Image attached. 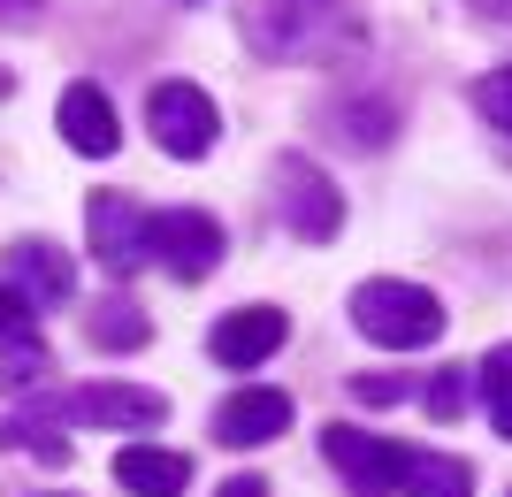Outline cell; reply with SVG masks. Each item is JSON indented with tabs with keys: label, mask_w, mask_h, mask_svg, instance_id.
I'll list each match as a JSON object with an SVG mask.
<instances>
[{
	"label": "cell",
	"mask_w": 512,
	"mask_h": 497,
	"mask_svg": "<svg viewBox=\"0 0 512 497\" xmlns=\"http://www.w3.org/2000/svg\"><path fill=\"white\" fill-rule=\"evenodd\" d=\"M283 337H291V322H283V306H237V314H222V322H214V360H222V368H260V360H268V352L283 345Z\"/></svg>",
	"instance_id": "cell-10"
},
{
	"label": "cell",
	"mask_w": 512,
	"mask_h": 497,
	"mask_svg": "<svg viewBox=\"0 0 512 497\" xmlns=\"http://www.w3.org/2000/svg\"><path fill=\"white\" fill-rule=\"evenodd\" d=\"M146 123H153V146L176 153V161H199V153H214V138H222V108H214L199 85H184V77L146 92Z\"/></svg>",
	"instance_id": "cell-4"
},
{
	"label": "cell",
	"mask_w": 512,
	"mask_h": 497,
	"mask_svg": "<svg viewBox=\"0 0 512 497\" xmlns=\"http://www.w3.org/2000/svg\"><path fill=\"white\" fill-rule=\"evenodd\" d=\"M69 421H92V429H161L169 421V398L146 383H85L62 398Z\"/></svg>",
	"instance_id": "cell-8"
},
{
	"label": "cell",
	"mask_w": 512,
	"mask_h": 497,
	"mask_svg": "<svg viewBox=\"0 0 512 497\" xmlns=\"http://www.w3.org/2000/svg\"><path fill=\"white\" fill-rule=\"evenodd\" d=\"M321 459L344 475V490L352 497H390L398 482H406V444L398 436H367V429H344V421H329L321 429Z\"/></svg>",
	"instance_id": "cell-5"
},
{
	"label": "cell",
	"mask_w": 512,
	"mask_h": 497,
	"mask_svg": "<svg viewBox=\"0 0 512 497\" xmlns=\"http://www.w3.org/2000/svg\"><path fill=\"white\" fill-rule=\"evenodd\" d=\"M39 16V0H0V23H31Z\"/></svg>",
	"instance_id": "cell-24"
},
{
	"label": "cell",
	"mask_w": 512,
	"mask_h": 497,
	"mask_svg": "<svg viewBox=\"0 0 512 497\" xmlns=\"http://www.w3.org/2000/svg\"><path fill=\"white\" fill-rule=\"evenodd\" d=\"M291 429V398L283 390H237V398H222L214 406V444H230V452H253V444H276V436Z\"/></svg>",
	"instance_id": "cell-9"
},
{
	"label": "cell",
	"mask_w": 512,
	"mask_h": 497,
	"mask_svg": "<svg viewBox=\"0 0 512 497\" xmlns=\"http://www.w3.org/2000/svg\"><path fill=\"white\" fill-rule=\"evenodd\" d=\"M115 482H123L130 497H184L192 459H184V452H161V444H123V452H115Z\"/></svg>",
	"instance_id": "cell-13"
},
{
	"label": "cell",
	"mask_w": 512,
	"mask_h": 497,
	"mask_svg": "<svg viewBox=\"0 0 512 497\" xmlns=\"http://www.w3.org/2000/svg\"><path fill=\"white\" fill-rule=\"evenodd\" d=\"M474 108H482V115H490V123L512 138V69H490V77L474 85Z\"/></svg>",
	"instance_id": "cell-20"
},
{
	"label": "cell",
	"mask_w": 512,
	"mask_h": 497,
	"mask_svg": "<svg viewBox=\"0 0 512 497\" xmlns=\"http://www.w3.org/2000/svg\"><path fill=\"white\" fill-rule=\"evenodd\" d=\"M237 31L268 62H329L337 46L360 39V23H352L344 0H253L237 16Z\"/></svg>",
	"instance_id": "cell-1"
},
{
	"label": "cell",
	"mask_w": 512,
	"mask_h": 497,
	"mask_svg": "<svg viewBox=\"0 0 512 497\" xmlns=\"http://www.w3.org/2000/svg\"><path fill=\"white\" fill-rule=\"evenodd\" d=\"M276 222L306 245H329L344 230V199L337 184L306 161V153H276Z\"/></svg>",
	"instance_id": "cell-3"
},
{
	"label": "cell",
	"mask_w": 512,
	"mask_h": 497,
	"mask_svg": "<svg viewBox=\"0 0 512 497\" xmlns=\"http://www.w3.org/2000/svg\"><path fill=\"white\" fill-rule=\"evenodd\" d=\"M85 337H92L100 352H138V345L153 337V314H138L130 299H100V306L85 314Z\"/></svg>",
	"instance_id": "cell-14"
},
{
	"label": "cell",
	"mask_w": 512,
	"mask_h": 497,
	"mask_svg": "<svg viewBox=\"0 0 512 497\" xmlns=\"http://www.w3.org/2000/svg\"><path fill=\"white\" fill-rule=\"evenodd\" d=\"M352 329L367 345H390V352H421L444 337V299L428 283H398V276H375L352 291Z\"/></svg>",
	"instance_id": "cell-2"
},
{
	"label": "cell",
	"mask_w": 512,
	"mask_h": 497,
	"mask_svg": "<svg viewBox=\"0 0 512 497\" xmlns=\"http://www.w3.org/2000/svg\"><path fill=\"white\" fill-rule=\"evenodd\" d=\"M467 398H474V375H467V368H436V375H428V390H421L428 421H459V413H467Z\"/></svg>",
	"instance_id": "cell-18"
},
{
	"label": "cell",
	"mask_w": 512,
	"mask_h": 497,
	"mask_svg": "<svg viewBox=\"0 0 512 497\" xmlns=\"http://www.w3.org/2000/svg\"><path fill=\"white\" fill-rule=\"evenodd\" d=\"M352 398H360V406H398V398H406V375H352Z\"/></svg>",
	"instance_id": "cell-22"
},
{
	"label": "cell",
	"mask_w": 512,
	"mask_h": 497,
	"mask_svg": "<svg viewBox=\"0 0 512 497\" xmlns=\"http://www.w3.org/2000/svg\"><path fill=\"white\" fill-rule=\"evenodd\" d=\"M8 283H16L31 306H62L69 291H77V268H69L62 245H46V238H16V245H8Z\"/></svg>",
	"instance_id": "cell-11"
},
{
	"label": "cell",
	"mask_w": 512,
	"mask_h": 497,
	"mask_svg": "<svg viewBox=\"0 0 512 497\" xmlns=\"http://www.w3.org/2000/svg\"><path fill=\"white\" fill-rule=\"evenodd\" d=\"M214 497H268V482H260V475H230Z\"/></svg>",
	"instance_id": "cell-23"
},
{
	"label": "cell",
	"mask_w": 512,
	"mask_h": 497,
	"mask_svg": "<svg viewBox=\"0 0 512 497\" xmlns=\"http://www.w3.org/2000/svg\"><path fill=\"white\" fill-rule=\"evenodd\" d=\"M16 444H31L46 467H62V459H69V444L54 429H39V421H0V452H16Z\"/></svg>",
	"instance_id": "cell-19"
},
{
	"label": "cell",
	"mask_w": 512,
	"mask_h": 497,
	"mask_svg": "<svg viewBox=\"0 0 512 497\" xmlns=\"http://www.w3.org/2000/svg\"><path fill=\"white\" fill-rule=\"evenodd\" d=\"M153 260L169 268L176 283H199L222 268V222L207 207H169V215H153Z\"/></svg>",
	"instance_id": "cell-7"
},
{
	"label": "cell",
	"mask_w": 512,
	"mask_h": 497,
	"mask_svg": "<svg viewBox=\"0 0 512 497\" xmlns=\"http://www.w3.org/2000/svg\"><path fill=\"white\" fill-rule=\"evenodd\" d=\"M54 123H62L69 153H92V161H107V153L123 146V130H115V100H107L100 85H69L62 108H54Z\"/></svg>",
	"instance_id": "cell-12"
},
{
	"label": "cell",
	"mask_w": 512,
	"mask_h": 497,
	"mask_svg": "<svg viewBox=\"0 0 512 497\" xmlns=\"http://www.w3.org/2000/svg\"><path fill=\"white\" fill-rule=\"evenodd\" d=\"M46 375H54V352H46L39 337H8V345H0V390H8V398L46 390Z\"/></svg>",
	"instance_id": "cell-16"
},
{
	"label": "cell",
	"mask_w": 512,
	"mask_h": 497,
	"mask_svg": "<svg viewBox=\"0 0 512 497\" xmlns=\"http://www.w3.org/2000/svg\"><path fill=\"white\" fill-rule=\"evenodd\" d=\"M474 383H482L490 429H497V436H512V345H497L490 360H482V375H474Z\"/></svg>",
	"instance_id": "cell-17"
},
{
	"label": "cell",
	"mask_w": 512,
	"mask_h": 497,
	"mask_svg": "<svg viewBox=\"0 0 512 497\" xmlns=\"http://www.w3.org/2000/svg\"><path fill=\"white\" fill-rule=\"evenodd\" d=\"M482 16H497V23H512V0H474Z\"/></svg>",
	"instance_id": "cell-25"
},
{
	"label": "cell",
	"mask_w": 512,
	"mask_h": 497,
	"mask_svg": "<svg viewBox=\"0 0 512 497\" xmlns=\"http://www.w3.org/2000/svg\"><path fill=\"white\" fill-rule=\"evenodd\" d=\"M406 497H474V467L451 452H413L406 459Z\"/></svg>",
	"instance_id": "cell-15"
},
{
	"label": "cell",
	"mask_w": 512,
	"mask_h": 497,
	"mask_svg": "<svg viewBox=\"0 0 512 497\" xmlns=\"http://www.w3.org/2000/svg\"><path fill=\"white\" fill-rule=\"evenodd\" d=\"M8 337H31V299L0 276V345H8Z\"/></svg>",
	"instance_id": "cell-21"
},
{
	"label": "cell",
	"mask_w": 512,
	"mask_h": 497,
	"mask_svg": "<svg viewBox=\"0 0 512 497\" xmlns=\"http://www.w3.org/2000/svg\"><path fill=\"white\" fill-rule=\"evenodd\" d=\"M85 238H92V260H100L107 276H138L153 260V215L130 192H92Z\"/></svg>",
	"instance_id": "cell-6"
}]
</instances>
